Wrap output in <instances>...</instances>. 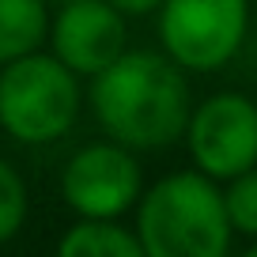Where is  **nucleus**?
Listing matches in <instances>:
<instances>
[{
	"label": "nucleus",
	"instance_id": "ddd939ff",
	"mask_svg": "<svg viewBox=\"0 0 257 257\" xmlns=\"http://www.w3.org/2000/svg\"><path fill=\"white\" fill-rule=\"evenodd\" d=\"M242 257H257V246H253V249H246V253H242Z\"/></svg>",
	"mask_w": 257,
	"mask_h": 257
},
{
	"label": "nucleus",
	"instance_id": "7ed1b4c3",
	"mask_svg": "<svg viewBox=\"0 0 257 257\" xmlns=\"http://www.w3.org/2000/svg\"><path fill=\"white\" fill-rule=\"evenodd\" d=\"M80 76L53 53H34L0 64V128L16 144H53L80 117Z\"/></svg>",
	"mask_w": 257,
	"mask_h": 257
},
{
	"label": "nucleus",
	"instance_id": "423d86ee",
	"mask_svg": "<svg viewBox=\"0 0 257 257\" xmlns=\"http://www.w3.org/2000/svg\"><path fill=\"white\" fill-rule=\"evenodd\" d=\"M61 193L83 219H117L140 201V163L121 144H87L64 163Z\"/></svg>",
	"mask_w": 257,
	"mask_h": 257
},
{
	"label": "nucleus",
	"instance_id": "f257e3e1",
	"mask_svg": "<svg viewBox=\"0 0 257 257\" xmlns=\"http://www.w3.org/2000/svg\"><path fill=\"white\" fill-rule=\"evenodd\" d=\"M91 110L113 144L155 152L185 137L193 95L167 53L125 49L110 68L91 76Z\"/></svg>",
	"mask_w": 257,
	"mask_h": 257
},
{
	"label": "nucleus",
	"instance_id": "1a4fd4ad",
	"mask_svg": "<svg viewBox=\"0 0 257 257\" xmlns=\"http://www.w3.org/2000/svg\"><path fill=\"white\" fill-rule=\"evenodd\" d=\"M57 257H144L137 231H125L117 219H80L64 231Z\"/></svg>",
	"mask_w": 257,
	"mask_h": 257
},
{
	"label": "nucleus",
	"instance_id": "6e6552de",
	"mask_svg": "<svg viewBox=\"0 0 257 257\" xmlns=\"http://www.w3.org/2000/svg\"><path fill=\"white\" fill-rule=\"evenodd\" d=\"M49 34V0H0V64L34 53Z\"/></svg>",
	"mask_w": 257,
	"mask_h": 257
},
{
	"label": "nucleus",
	"instance_id": "f03ea898",
	"mask_svg": "<svg viewBox=\"0 0 257 257\" xmlns=\"http://www.w3.org/2000/svg\"><path fill=\"white\" fill-rule=\"evenodd\" d=\"M231 234L223 189L201 170L167 174L140 197L137 238L144 257H227Z\"/></svg>",
	"mask_w": 257,
	"mask_h": 257
},
{
	"label": "nucleus",
	"instance_id": "9b49d317",
	"mask_svg": "<svg viewBox=\"0 0 257 257\" xmlns=\"http://www.w3.org/2000/svg\"><path fill=\"white\" fill-rule=\"evenodd\" d=\"M23 219H27V185L12 163L0 159V242H8L23 227Z\"/></svg>",
	"mask_w": 257,
	"mask_h": 257
},
{
	"label": "nucleus",
	"instance_id": "9d476101",
	"mask_svg": "<svg viewBox=\"0 0 257 257\" xmlns=\"http://www.w3.org/2000/svg\"><path fill=\"white\" fill-rule=\"evenodd\" d=\"M223 208L231 219V231L257 238V167L242 170L223 189Z\"/></svg>",
	"mask_w": 257,
	"mask_h": 257
},
{
	"label": "nucleus",
	"instance_id": "4468645a",
	"mask_svg": "<svg viewBox=\"0 0 257 257\" xmlns=\"http://www.w3.org/2000/svg\"><path fill=\"white\" fill-rule=\"evenodd\" d=\"M53 4H72V0H53Z\"/></svg>",
	"mask_w": 257,
	"mask_h": 257
},
{
	"label": "nucleus",
	"instance_id": "0eeeda50",
	"mask_svg": "<svg viewBox=\"0 0 257 257\" xmlns=\"http://www.w3.org/2000/svg\"><path fill=\"white\" fill-rule=\"evenodd\" d=\"M49 53L76 76H98L128 49L125 16L106 0H72L57 4L49 16Z\"/></svg>",
	"mask_w": 257,
	"mask_h": 257
},
{
	"label": "nucleus",
	"instance_id": "20e7f679",
	"mask_svg": "<svg viewBox=\"0 0 257 257\" xmlns=\"http://www.w3.org/2000/svg\"><path fill=\"white\" fill-rule=\"evenodd\" d=\"M249 0H163L159 46L182 72H216L242 49Z\"/></svg>",
	"mask_w": 257,
	"mask_h": 257
},
{
	"label": "nucleus",
	"instance_id": "39448f33",
	"mask_svg": "<svg viewBox=\"0 0 257 257\" xmlns=\"http://www.w3.org/2000/svg\"><path fill=\"white\" fill-rule=\"evenodd\" d=\"M185 144L193 167L212 182H231L257 167V102L238 91H219L189 110Z\"/></svg>",
	"mask_w": 257,
	"mask_h": 257
},
{
	"label": "nucleus",
	"instance_id": "f8f14e48",
	"mask_svg": "<svg viewBox=\"0 0 257 257\" xmlns=\"http://www.w3.org/2000/svg\"><path fill=\"white\" fill-rule=\"evenodd\" d=\"M106 4H113L121 16H152V12H159L163 0H106Z\"/></svg>",
	"mask_w": 257,
	"mask_h": 257
}]
</instances>
